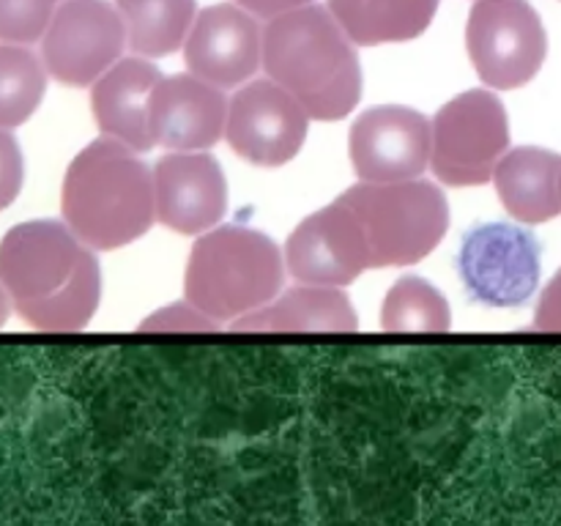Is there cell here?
<instances>
[{
	"instance_id": "obj_4",
	"label": "cell",
	"mask_w": 561,
	"mask_h": 526,
	"mask_svg": "<svg viewBox=\"0 0 561 526\" xmlns=\"http://www.w3.org/2000/svg\"><path fill=\"white\" fill-rule=\"evenodd\" d=\"M279 247L266 233L222 225L201 236L186 266V301L214 321H230L274 299L283 288Z\"/></svg>"
},
{
	"instance_id": "obj_2",
	"label": "cell",
	"mask_w": 561,
	"mask_h": 526,
	"mask_svg": "<svg viewBox=\"0 0 561 526\" xmlns=\"http://www.w3.org/2000/svg\"><path fill=\"white\" fill-rule=\"evenodd\" d=\"M263 69L310 118L340 121L362 99L359 55L329 5L310 3L268 20Z\"/></svg>"
},
{
	"instance_id": "obj_20",
	"label": "cell",
	"mask_w": 561,
	"mask_h": 526,
	"mask_svg": "<svg viewBox=\"0 0 561 526\" xmlns=\"http://www.w3.org/2000/svg\"><path fill=\"white\" fill-rule=\"evenodd\" d=\"M135 53L162 58L186 42L195 22V0H115Z\"/></svg>"
},
{
	"instance_id": "obj_9",
	"label": "cell",
	"mask_w": 561,
	"mask_h": 526,
	"mask_svg": "<svg viewBox=\"0 0 561 526\" xmlns=\"http://www.w3.org/2000/svg\"><path fill=\"white\" fill-rule=\"evenodd\" d=\"M126 25L107 0H64L42 36V60L49 75L71 88L96 82L118 60Z\"/></svg>"
},
{
	"instance_id": "obj_5",
	"label": "cell",
	"mask_w": 561,
	"mask_h": 526,
	"mask_svg": "<svg viewBox=\"0 0 561 526\" xmlns=\"http://www.w3.org/2000/svg\"><path fill=\"white\" fill-rule=\"evenodd\" d=\"M340 201L359 217L373 268L422 261L449 228V203L431 181H362Z\"/></svg>"
},
{
	"instance_id": "obj_27",
	"label": "cell",
	"mask_w": 561,
	"mask_h": 526,
	"mask_svg": "<svg viewBox=\"0 0 561 526\" xmlns=\"http://www.w3.org/2000/svg\"><path fill=\"white\" fill-rule=\"evenodd\" d=\"M241 9H247L250 14L263 16V20H274V16L285 14V11L301 9V5H310L312 0H236Z\"/></svg>"
},
{
	"instance_id": "obj_23",
	"label": "cell",
	"mask_w": 561,
	"mask_h": 526,
	"mask_svg": "<svg viewBox=\"0 0 561 526\" xmlns=\"http://www.w3.org/2000/svg\"><path fill=\"white\" fill-rule=\"evenodd\" d=\"M58 0H0V42L33 44L44 36Z\"/></svg>"
},
{
	"instance_id": "obj_26",
	"label": "cell",
	"mask_w": 561,
	"mask_h": 526,
	"mask_svg": "<svg viewBox=\"0 0 561 526\" xmlns=\"http://www.w3.org/2000/svg\"><path fill=\"white\" fill-rule=\"evenodd\" d=\"M535 327L542 329V332H561V268L557 277L548 283L546 294H542L535 316Z\"/></svg>"
},
{
	"instance_id": "obj_12",
	"label": "cell",
	"mask_w": 561,
	"mask_h": 526,
	"mask_svg": "<svg viewBox=\"0 0 561 526\" xmlns=\"http://www.w3.org/2000/svg\"><path fill=\"white\" fill-rule=\"evenodd\" d=\"M285 263L299 283L348 285L370 266L365 230L345 201L310 214L290 233Z\"/></svg>"
},
{
	"instance_id": "obj_8",
	"label": "cell",
	"mask_w": 561,
	"mask_h": 526,
	"mask_svg": "<svg viewBox=\"0 0 561 526\" xmlns=\"http://www.w3.org/2000/svg\"><path fill=\"white\" fill-rule=\"evenodd\" d=\"M542 247L531 230L513 222H482L463 233L458 274L474 301L518 307L540 285Z\"/></svg>"
},
{
	"instance_id": "obj_17",
	"label": "cell",
	"mask_w": 561,
	"mask_h": 526,
	"mask_svg": "<svg viewBox=\"0 0 561 526\" xmlns=\"http://www.w3.org/2000/svg\"><path fill=\"white\" fill-rule=\"evenodd\" d=\"M241 332H356L359 318L337 285H299L261 310L236 318Z\"/></svg>"
},
{
	"instance_id": "obj_22",
	"label": "cell",
	"mask_w": 561,
	"mask_h": 526,
	"mask_svg": "<svg viewBox=\"0 0 561 526\" xmlns=\"http://www.w3.org/2000/svg\"><path fill=\"white\" fill-rule=\"evenodd\" d=\"M381 323L387 332H447L449 301L425 277H400L383 299Z\"/></svg>"
},
{
	"instance_id": "obj_11",
	"label": "cell",
	"mask_w": 561,
	"mask_h": 526,
	"mask_svg": "<svg viewBox=\"0 0 561 526\" xmlns=\"http://www.w3.org/2000/svg\"><path fill=\"white\" fill-rule=\"evenodd\" d=\"M348 148L362 181L416 179L431 162L433 126L416 110L381 104L354 121Z\"/></svg>"
},
{
	"instance_id": "obj_19",
	"label": "cell",
	"mask_w": 561,
	"mask_h": 526,
	"mask_svg": "<svg viewBox=\"0 0 561 526\" xmlns=\"http://www.w3.org/2000/svg\"><path fill=\"white\" fill-rule=\"evenodd\" d=\"M329 11L354 44L411 42L433 22L438 0H329Z\"/></svg>"
},
{
	"instance_id": "obj_6",
	"label": "cell",
	"mask_w": 561,
	"mask_h": 526,
	"mask_svg": "<svg viewBox=\"0 0 561 526\" xmlns=\"http://www.w3.org/2000/svg\"><path fill=\"white\" fill-rule=\"evenodd\" d=\"M433 173L449 186H477L493 179L510 146L507 110L491 91H466L433 118Z\"/></svg>"
},
{
	"instance_id": "obj_10",
	"label": "cell",
	"mask_w": 561,
	"mask_h": 526,
	"mask_svg": "<svg viewBox=\"0 0 561 526\" xmlns=\"http://www.w3.org/2000/svg\"><path fill=\"white\" fill-rule=\"evenodd\" d=\"M307 118L310 115L299 99L279 82L255 80L230 99L225 135L241 159L261 168H279L305 146Z\"/></svg>"
},
{
	"instance_id": "obj_21",
	"label": "cell",
	"mask_w": 561,
	"mask_h": 526,
	"mask_svg": "<svg viewBox=\"0 0 561 526\" xmlns=\"http://www.w3.org/2000/svg\"><path fill=\"white\" fill-rule=\"evenodd\" d=\"M47 91V66L25 44H0V126L25 124Z\"/></svg>"
},
{
	"instance_id": "obj_25",
	"label": "cell",
	"mask_w": 561,
	"mask_h": 526,
	"mask_svg": "<svg viewBox=\"0 0 561 526\" xmlns=\"http://www.w3.org/2000/svg\"><path fill=\"white\" fill-rule=\"evenodd\" d=\"M217 327L214 318H208L206 312L197 310L195 305H170L164 310H159L157 316L148 318L142 323V329H175V332H184V329H195V332H208V329Z\"/></svg>"
},
{
	"instance_id": "obj_7",
	"label": "cell",
	"mask_w": 561,
	"mask_h": 526,
	"mask_svg": "<svg viewBox=\"0 0 561 526\" xmlns=\"http://www.w3.org/2000/svg\"><path fill=\"white\" fill-rule=\"evenodd\" d=\"M466 47L485 85L513 91L546 64V25L529 0H477L466 25Z\"/></svg>"
},
{
	"instance_id": "obj_1",
	"label": "cell",
	"mask_w": 561,
	"mask_h": 526,
	"mask_svg": "<svg viewBox=\"0 0 561 526\" xmlns=\"http://www.w3.org/2000/svg\"><path fill=\"white\" fill-rule=\"evenodd\" d=\"M0 283L22 321L42 332H77L102 296L96 255L58 219H31L3 236Z\"/></svg>"
},
{
	"instance_id": "obj_18",
	"label": "cell",
	"mask_w": 561,
	"mask_h": 526,
	"mask_svg": "<svg viewBox=\"0 0 561 526\" xmlns=\"http://www.w3.org/2000/svg\"><path fill=\"white\" fill-rule=\"evenodd\" d=\"M504 208L520 222H548L561 211V157L537 146L504 153L493 170Z\"/></svg>"
},
{
	"instance_id": "obj_13",
	"label": "cell",
	"mask_w": 561,
	"mask_h": 526,
	"mask_svg": "<svg viewBox=\"0 0 561 526\" xmlns=\"http://www.w3.org/2000/svg\"><path fill=\"white\" fill-rule=\"evenodd\" d=\"M184 47L192 75L219 88L241 85L263 60L261 27L239 3L203 9L192 22Z\"/></svg>"
},
{
	"instance_id": "obj_14",
	"label": "cell",
	"mask_w": 561,
	"mask_h": 526,
	"mask_svg": "<svg viewBox=\"0 0 561 526\" xmlns=\"http://www.w3.org/2000/svg\"><path fill=\"white\" fill-rule=\"evenodd\" d=\"M157 219L175 233H203L228 211V181L208 153L175 151L153 168Z\"/></svg>"
},
{
	"instance_id": "obj_3",
	"label": "cell",
	"mask_w": 561,
	"mask_h": 526,
	"mask_svg": "<svg viewBox=\"0 0 561 526\" xmlns=\"http://www.w3.org/2000/svg\"><path fill=\"white\" fill-rule=\"evenodd\" d=\"M131 151L104 135L82 148L64 175V219L93 250L131 244L157 219L153 175Z\"/></svg>"
},
{
	"instance_id": "obj_16",
	"label": "cell",
	"mask_w": 561,
	"mask_h": 526,
	"mask_svg": "<svg viewBox=\"0 0 561 526\" xmlns=\"http://www.w3.org/2000/svg\"><path fill=\"white\" fill-rule=\"evenodd\" d=\"M162 82V71L142 58H124L110 66L93 82L91 104L99 129L107 137L126 142L135 151L157 146L148 124L153 88Z\"/></svg>"
},
{
	"instance_id": "obj_24",
	"label": "cell",
	"mask_w": 561,
	"mask_h": 526,
	"mask_svg": "<svg viewBox=\"0 0 561 526\" xmlns=\"http://www.w3.org/2000/svg\"><path fill=\"white\" fill-rule=\"evenodd\" d=\"M25 181V162H22V148L9 129L0 126V211L16 201Z\"/></svg>"
},
{
	"instance_id": "obj_28",
	"label": "cell",
	"mask_w": 561,
	"mask_h": 526,
	"mask_svg": "<svg viewBox=\"0 0 561 526\" xmlns=\"http://www.w3.org/2000/svg\"><path fill=\"white\" fill-rule=\"evenodd\" d=\"M11 299H9V294H5V288H3V283H0V327H3L5 321H9V312H11Z\"/></svg>"
},
{
	"instance_id": "obj_15",
	"label": "cell",
	"mask_w": 561,
	"mask_h": 526,
	"mask_svg": "<svg viewBox=\"0 0 561 526\" xmlns=\"http://www.w3.org/2000/svg\"><path fill=\"white\" fill-rule=\"evenodd\" d=\"M148 124L157 146L203 151L225 135L228 102L222 88L197 75L162 77L151 93Z\"/></svg>"
}]
</instances>
